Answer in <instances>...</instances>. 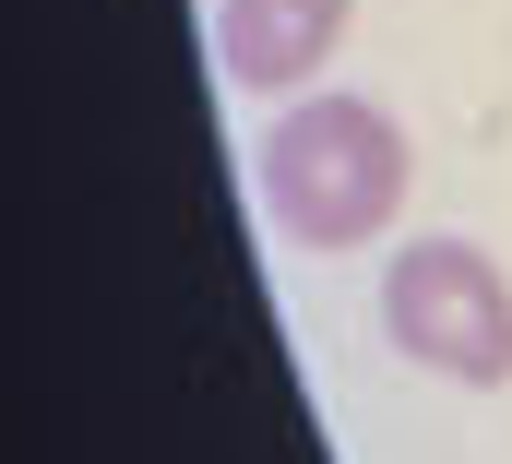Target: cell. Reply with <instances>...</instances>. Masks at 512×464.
I'll return each mask as SVG.
<instances>
[{
    "instance_id": "cell-1",
    "label": "cell",
    "mask_w": 512,
    "mask_h": 464,
    "mask_svg": "<svg viewBox=\"0 0 512 464\" xmlns=\"http://www.w3.org/2000/svg\"><path fill=\"white\" fill-rule=\"evenodd\" d=\"M262 203L298 250H358L405 203V131L370 96H310L262 131Z\"/></svg>"
},
{
    "instance_id": "cell-2",
    "label": "cell",
    "mask_w": 512,
    "mask_h": 464,
    "mask_svg": "<svg viewBox=\"0 0 512 464\" xmlns=\"http://www.w3.org/2000/svg\"><path fill=\"white\" fill-rule=\"evenodd\" d=\"M382 322L441 381H477V393L512 381V286L477 238H405L393 274H382Z\"/></svg>"
},
{
    "instance_id": "cell-3",
    "label": "cell",
    "mask_w": 512,
    "mask_h": 464,
    "mask_svg": "<svg viewBox=\"0 0 512 464\" xmlns=\"http://www.w3.org/2000/svg\"><path fill=\"white\" fill-rule=\"evenodd\" d=\"M346 12H358V0H227V24H215V60H227V84L286 96L298 72H322V48L346 36Z\"/></svg>"
}]
</instances>
